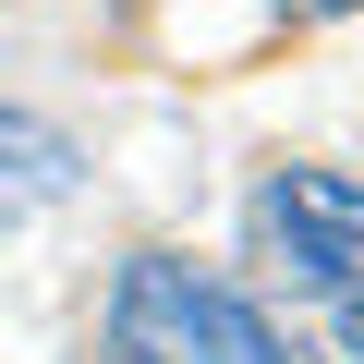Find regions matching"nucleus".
<instances>
[{
	"label": "nucleus",
	"instance_id": "nucleus-6",
	"mask_svg": "<svg viewBox=\"0 0 364 364\" xmlns=\"http://www.w3.org/2000/svg\"><path fill=\"white\" fill-rule=\"evenodd\" d=\"M279 364H304V352H279Z\"/></svg>",
	"mask_w": 364,
	"mask_h": 364
},
{
	"label": "nucleus",
	"instance_id": "nucleus-2",
	"mask_svg": "<svg viewBox=\"0 0 364 364\" xmlns=\"http://www.w3.org/2000/svg\"><path fill=\"white\" fill-rule=\"evenodd\" d=\"M255 243L291 291H316L328 316L364 304V182L352 170H279L255 195Z\"/></svg>",
	"mask_w": 364,
	"mask_h": 364
},
{
	"label": "nucleus",
	"instance_id": "nucleus-1",
	"mask_svg": "<svg viewBox=\"0 0 364 364\" xmlns=\"http://www.w3.org/2000/svg\"><path fill=\"white\" fill-rule=\"evenodd\" d=\"M109 364H279V340L243 291L195 279L182 255H134L109 291Z\"/></svg>",
	"mask_w": 364,
	"mask_h": 364
},
{
	"label": "nucleus",
	"instance_id": "nucleus-3",
	"mask_svg": "<svg viewBox=\"0 0 364 364\" xmlns=\"http://www.w3.org/2000/svg\"><path fill=\"white\" fill-rule=\"evenodd\" d=\"M0 182L37 195V207H61L73 182H85V146H73L61 122H37V109H0Z\"/></svg>",
	"mask_w": 364,
	"mask_h": 364
},
{
	"label": "nucleus",
	"instance_id": "nucleus-4",
	"mask_svg": "<svg viewBox=\"0 0 364 364\" xmlns=\"http://www.w3.org/2000/svg\"><path fill=\"white\" fill-rule=\"evenodd\" d=\"M291 13H304V25H328V13H364V0H291Z\"/></svg>",
	"mask_w": 364,
	"mask_h": 364
},
{
	"label": "nucleus",
	"instance_id": "nucleus-5",
	"mask_svg": "<svg viewBox=\"0 0 364 364\" xmlns=\"http://www.w3.org/2000/svg\"><path fill=\"white\" fill-rule=\"evenodd\" d=\"M340 340H364V304H352V316H340Z\"/></svg>",
	"mask_w": 364,
	"mask_h": 364
}]
</instances>
